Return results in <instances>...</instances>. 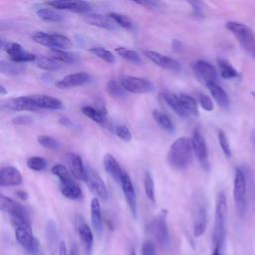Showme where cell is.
Wrapping results in <instances>:
<instances>
[{"instance_id": "22", "label": "cell", "mask_w": 255, "mask_h": 255, "mask_svg": "<svg viewBox=\"0 0 255 255\" xmlns=\"http://www.w3.org/2000/svg\"><path fill=\"white\" fill-rule=\"evenodd\" d=\"M86 23L91 26H96L102 29H106L109 31H113L117 29V24L113 19H111L108 15L102 14H88L84 17Z\"/></svg>"}, {"instance_id": "33", "label": "cell", "mask_w": 255, "mask_h": 255, "mask_svg": "<svg viewBox=\"0 0 255 255\" xmlns=\"http://www.w3.org/2000/svg\"><path fill=\"white\" fill-rule=\"evenodd\" d=\"M106 92L113 98L123 100L127 98V91L123 88L120 82L116 80H109L106 84Z\"/></svg>"}, {"instance_id": "57", "label": "cell", "mask_w": 255, "mask_h": 255, "mask_svg": "<svg viewBox=\"0 0 255 255\" xmlns=\"http://www.w3.org/2000/svg\"><path fill=\"white\" fill-rule=\"evenodd\" d=\"M69 255H80V252H79V247L74 244L71 249H70V252H69Z\"/></svg>"}, {"instance_id": "31", "label": "cell", "mask_w": 255, "mask_h": 255, "mask_svg": "<svg viewBox=\"0 0 255 255\" xmlns=\"http://www.w3.org/2000/svg\"><path fill=\"white\" fill-rule=\"evenodd\" d=\"M178 97L187 117H196L198 115V107L196 100L186 94H180L178 95Z\"/></svg>"}, {"instance_id": "35", "label": "cell", "mask_w": 255, "mask_h": 255, "mask_svg": "<svg viewBox=\"0 0 255 255\" xmlns=\"http://www.w3.org/2000/svg\"><path fill=\"white\" fill-rule=\"evenodd\" d=\"M52 58L61 62L62 64H74L78 61V57L75 53L68 52L67 50L51 49Z\"/></svg>"}, {"instance_id": "50", "label": "cell", "mask_w": 255, "mask_h": 255, "mask_svg": "<svg viewBox=\"0 0 255 255\" xmlns=\"http://www.w3.org/2000/svg\"><path fill=\"white\" fill-rule=\"evenodd\" d=\"M34 122L33 117L29 115H20L12 119V123L14 125H19V126H24V125H30Z\"/></svg>"}, {"instance_id": "4", "label": "cell", "mask_w": 255, "mask_h": 255, "mask_svg": "<svg viewBox=\"0 0 255 255\" xmlns=\"http://www.w3.org/2000/svg\"><path fill=\"white\" fill-rule=\"evenodd\" d=\"M51 171L60 179V191L65 197L75 200L82 196L80 186L74 180V176L67 167L61 163H57L52 167Z\"/></svg>"}, {"instance_id": "30", "label": "cell", "mask_w": 255, "mask_h": 255, "mask_svg": "<svg viewBox=\"0 0 255 255\" xmlns=\"http://www.w3.org/2000/svg\"><path fill=\"white\" fill-rule=\"evenodd\" d=\"M36 64V66L42 70L45 71H57L59 69L62 68V63L55 60L52 57H47V56H43V55H37L36 60L34 62Z\"/></svg>"}, {"instance_id": "16", "label": "cell", "mask_w": 255, "mask_h": 255, "mask_svg": "<svg viewBox=\"0 0 255 255\" xmlns=\"http://www.w3.org/2000/svg\"><path fill=\"white\" fill-rule=\"evenodd\" d=\"M47 4L56 10H67L74 13H87L92 9L90 3L86 1L54 0L47 2Z\"/></svg>"}, {"instance_id": "20", "label": "cell", "mask_w": 255, "mask_h": 255, "mask_svg": "<svg viewBox=\"0 0 255 255\" xmlns=\"http://www.w3.org/2000/svg\"><path fill=\"white\" fill-rule=\"evenodd\" d=\"M23 181L21 172L14 166H5L0 170V185L14 186L19 185Z\"/></svg>"}, {"instance_id": "51", "label": "cell", "mask_w": 255, "mask_h": 255, "mask_svg": "<svg viewBox=\"0 0 255 255\" xmlns=\"http://www.w3.org/2000/svg\"><path fill=\"white\" fill-rule=\"evenodd\" d=\"M135 4L143 6L147 9H151V10H157L160 8V3L157 1H153V0H141V1H134Z\"/></svg>"}, {"instance_id": "58", "label": "cell", "mask_w": 255, "mask_h": 255, "mask_svg": "<svg viewBox=\"0 0 255 255\" xmlns=\"http://www.w3.org/2000/svg\"><path fill=\"white\" fill-rule=\"evenodd\" d=\"M7 93H8V91L6 90V88L3 85H0V95L5 96Z\"/></svg>"}, {"instance_id": "3", "label": "cell", "mask_w": 255, "mask_h": 255, "mask_svg": "<svg viewBox=\"0 0 255 255\" xmlns=\"http://www.w3.org/2000/svg\"><path fill=\"white\" fill-rule=\"evenodd\" d=\"M191 138L179 137L170 146L167 153V162L175 169H185L192 159Z\"/></svg>"}, {"instance_id": "11", "label": "cell", "mask_w": 255, "mask_h": 255, "mask_svg": "<svg viewBox=\"0 0 255 255\" xmlns=\"http://www.w3.org/2000/svg\"><path fill=\"white\" fill-rule=\"evenodd\" d=\"M191 142H192V148H193V153L195 154L196 158L204 167L205 169H208L209 163H208V150H207V145L205 138L200 130L199 128H194L192 137H191Z\"/></svg>"}, {"instance_id": "32", "label": "cell", "mask_w": 255, "mask_h": 255, "mask_svg": "<svg viewBox=\"0 0 255 255\" xmlns=\"http://www.w3.org/2000/svg\"><path fill=\"white\" fill-rule=\"evenodd\" d=\"M25 70H26V66L21 63L7 62V61L0 62V72L5 75L16 76V75L22 74L23 72H25Z\"/></svg>"}, {"instance_id": "25", "label": "cell", "mask_w": 255, "mask_h": 255, "mask_svg": "<svg viewBox=\"0 0 255 255\" xmlns=\"http://www.w3.org/2000/svg\"><path fill=\"white\" fill-rule=\"evenodd\" d=\"M33 103L38 108L50 109V110H59L62 109L63 103L61 100L48 96V95H32L30 96Z\"/></svg>"}, {"instance_id": "9", "label": "cell", "mask_w": 255, "mask_h": 255, "mask_svg": "<svg viewBox=\"0 0 255 255\" xmlns=\"http://www.w3.org/2000/svg\"><path fill=\"white\" fill-rule=\"evenodd\" d=\"M119 82L127 92L133 94H146L153 91V84L141 77L123 75L120 77Z\"/></svg>"}, {"instance_id": "34", "label": "cell", "mask_w": 255, "mask_h": 255, "mask_svg": "<svg viewBox=\"0 0 255 255\" xmlns=\"http://www.w3.org/2000/svg\"><path fill=\"white\" fill-rule=\"evenodd\" d=\"M152 116H153V119L155 120V122L157 123V125L162 129H164L168 132H173L174 131L173 123L166 114H164L163 112L158 111V110H153L152 111Z\"/></svg>"}, {"instance_id": "19", "label": "cell", "mask_w": 255, "mask_h": 255, "mask_svg": "<svg viewBox=\"0 0 255 255\" xmlns=\"http://www.w3.org/2000/svg\"><path fill=\"white\" fill-rule=\"evenodd\" d=\"M1 108L12 111H37L39 109L33 103L30 96H22L3 101L1 104Z\"/></svg>"}, {"instance_id": "6", "label": "cell", "mask_w": 255, "mask_h": 255, "mask_svg": "<svg viewBox=\"0 0 255 255\" xmlns=\"http://www.w3.org/2000/svg\"><path fill=\"white\" fill-rule=\"evenodd\" d=\"M226 29L231 32L237 39L241 48L247 53H255V34L246 24L237 21H228L225 24Z\"/></svg>"}, {"instance_id": "47", "label": "cell", "mask_w": 255, "mask_h": 255, "mask_svg": "<svg viewBox=\"0 0 255 255\" xmlns=\"http://www.w3.org/2000/svg\"><path fill=\"white\" fill-rule=\"evenodd\" d=\"M115 133L116 135L121 138L122 140L128 142V141H130L131 138H132V134H131V131L129 130V128L125 126V125H119L115 128Z\"/></svg>"}, {"instance_id": "27", "label": "cell", "mask_w": 255, "mask_h": 255, "mask_svg": "<svg viewBox=\"0 0 255 255\" xmlns=\"http://www.w3.org/2000/svg\"><path fill=\"white\" fill-rule=\"evenodd\" d=\"M212 98L215 100L217 105L222 109H228L229 107V98L226 92L221 88L217 83H212L207 86Z\"/></svg>"}, {"instance_id": "37", "label": "cell", "mask_w": 255, "mask_h": 255, "mask_svg": "<svg viewBox=\"0 0 255 255\" xmlns=\"http://www.w3.org/2000/svg\"><path fill=\"white\" fill-rule=\"evenodd\" d=\"M82 113L87 116L88 118H90L92 121L98 123V124H105L106 123V115L107 113L99 110V109H96L92 106H84L82 107Z\"/></svg>"}, {"instance_id": "7", "label": "cell", "mask_w": 255, "mask_h": 255, "mask_svg": "<svg viewBox=\"0 0 255 255\" xmlns=\"http://www.w3.org/2000/svg\"><path fill=\"white\" fill-rule=\"evenodd\" d=\"M192 220L193 234L195 237L201 236L207 226V210L205 199L202 194H196L192 200Z\"/></svg>"}, {"instance_id": "44", "label": "cell", "mask_w": 255, "mask_h": 255, "mask_svg": "<svg viewBox=\"0 0 255 255\" xmlns=\"http://www.w3.org/2000/svg\"><path fill=\"white\" fill-rule=\"evenodd\" d=\"M38 142L47 149L51 150H58L60 148V143L54 137L49 135H39L37 137Z\"/></svg>"}, {"instance_id": "52", "label": "cell", "mask_w": 255, "mask_h": 255, "mask_svg": "<svg viewBox=\"0 0 255 255\" xmlns=\"http://www.w3.org/2000/svg\"><path fill=\"white\" fill-rule=\"evenodd\" d=\"M141 255H155V246L151 241L146 240L142 244Z\"/></svg>"}, {"instance_id": "55", "label": "cell", "mask_w": 255, "mask_h": 255, "mask_svg": "<svg viewBox=\"0 0 255 255\" xmlns=\"http://www.w3.org/2000/svg\"><path fill=\"white\" fill-rule=\"evenodd\" d=\"M59 255H69L67 252V247L64 241H61L59 244Z\"/></svg>"}, {"instance_id": "46", "label": "cell", "mask_w": 255, "mask_h": 255, "mask_svg": "<svg viewBox=\"0 0 255 255\" xmlns=\"http://www.w3.org/2000/svg\"><path fill=\"white\" fill-rule=\"evenodd\" d=\"M32 39L34 40V42L40 44V45H43V46H46V47H49L51 48V40H52V34H48V33H45V32H35L33 35H32Z\"/></svg>"}, {"instance_id": "18", "label": "cell", "mask_w": 255, "mask_h": 255, "mask_svg": "<svg viewBox=\"0 0 255 255\" xmlns=\"http://www.w3.org/2000/svg\"><path fill=\"white\" fill-rule=\"evenodd\" d=\"M92 77L90 74L85 73V72H80V73H74L67 75L63 79L57 81L55 83L56 87L59 89H70V88H75L79 87L82 85H85L91 81Z\"/></svg>"}, {"instance_id": "61", "label": "cell", "mask_w": 255, "mask_h": 255, "mask_svg": "<svg viewBox=\"0 0 255 255\" xmlns=\"http://www.w3.org/2000/svg\"><path fill=\"white\" fill-rule=\"evenodd\" d=\"M130 255H135V253H134V252H133V251H132V252H131V254H130Z\"/></svg>"}, {"instance_id": "23", "label": "cell", "mask_w": 255, "mask_h": 255, "mask_svg": "<svg viewBox=\"0 0 255 255\" xmlns=\"http://www.w3.org/2000/svg\"><path fill=\"white\" fill-rule=\"evenodd\" d=\"M103 165L106 171L114 178V180L119 184H121V179L125 171L122 169L117 159L112 154L107 153L103 158Z\"/></svg>"}, {"instance_id": "1", "label": "cell", "mask_w": 255, "mask_h": 255, "mask_svg": "<svg viewBox=\"0 0 255 255\" xmlns=\"http://www.w3.org/2000/svg\"><path fill=\"white\" fill-rule=\"evenodd\" d=\"M10 220L14 227L15 236L19 244L30 255H40V243L33 233L29 217L22 215H12L10 216Z\"/></svg>"}, {"instance_id": "21", "label": "cell", "mask_w": 255, "mask_h": 255, "mask_svg": "<svg viewBox=\"0 0 255 255\" xmlns=\"http://www.w3.org/2000/svg\"><path fill=\"white\" fill-rule=\"evenodd\" d=\"M0 208L2 211L8 213L10 216L12 215H22V216H28V211L26 208L21 205L20 203L16 202L12 198L5 196L4 194L0 195Z\"/></svg>"}, {"instance_id": "8", "label": "cell", "mask_w": 255, "mask_h": 255, "mask_svg": "<svg viewBox=\"0 0 255 255\" xmlns=\"http://www.w3.org/2000/svg\"><path fill=\"white\" fill-rule=\"evenodd\" d=\"M167 213L168 211L166 209H161L151 220L149 229L151 234L156 239L157 243L162 247L166 248L169 244L170 237H169V231L167 226Z\"/></svg>"}, {"instance_id": "54", "label": "cell", "mask_w": 255, "mask_h": 255, "mask_svg": "<svg viewBox=\"0 0 255 255\" xmlns=\"http://www.w3.org/2000/svg\"><path fill=\"white\" fill-rule=\"evenodd\" d=\"M15 194L21 200H27L28 199V193L25 190H17Z\"/></svg>"}, {"instance_id": "59", "label": "cell", "mask_w": 255, "mask_h": 255, "mask_svg": "<svg viewBox=\"0 0 255 255\" xmlns=\"http://www.w3.org/2000/svg\"><path fill=\"white\" fill-rule=\"evenodd\" d=\"M250 138H251V142H252L253 148L255 149V129L251 132V136H250Z\"/></svg>"}, {"instance_id": "2", "label": "cell", "mask_w": 255, "mask_h": 255, "mask_svg": "<svg viewBox=\"0 0 255 255\" xmlns=\"http://www.w3.org/2000/svg\"><path fill=\"white\" fill-rule=\"evenodd\" d=\"M226 218H227V201L223 191H219L216 196L214 225L212 231V241L214 248L221 249L224 247L226 239Z\"/></svg>"}, {"instance_id": "42", "label": "cell", "mask_w": 255, "mask_h": 255, "mask_svg": "<svg viewBox=\"0 0 255 255\" xmlns=\"http://www.w3.org/2000/svg\"><path fill=\"white\" fill-rule=\"evenodd\" d=\"M108 16L113 19L115 21V23L122 27V28H125V29H131L133 27V23L131 21V19L127 16V15H124V14H120V13H115V12H112V13H109Z\"/></svg>"}, {"instance_id": "38", "label": "cell", "mask_w": 255, "mask_h": 255, "mask_svg": "<svg viewBox=\"0 0 255 255\" xmlns=\"http://www.w3.org/2000/svg\"><path fill=\"white\" fill-rule=\"evenodd\" d=\"M115 52L120 57L127 60L128 62H130V63L135 64V65L141 64V58H140L139 54L137 52L133 51V50H129V49H127L125 47H117L115 49Z\"/></svg>"}, {"instance_id": "26", "label": "cell", "mask_w": 255, "mask_h": 255, "mask_svg": "<svg viewBox=\"0 0 255 255\" xmlns=\"http://www.w3.org/2000/svg\"><path fill=\"white\" fill-rule=\"evenodd\" d=\"M91 222L94 230L100 235L103 231V219L101 212V204L98 198H93L91 201Z\"/></svg>"}, {"instance_id": "56", "label": "cell", "mask_w": 255, "mask_h": 255, "mask_svg": "<svg viewBox=\"0 0 255 255\" xmlns=\"http://www.w3.org/2000/svg\"><path fill=\"white\" fill-rule=\"evenodd\" d=\"M171 47L173 48V50H175V51H178V50H180V49L182 48V44H181V42H180L179 40H177V39H174V40H172V43H171Z\"/></svg>"}, {"instance_id": "10", "label": "cell", "mask_w": 255, "mask_h": 255, "mask_svg": "<svg viewBox=\"0 0 255 255\" xmlns=\"http://www.w3.org/2000/svg\"><path fill=\"white\" fill-rule=\"evenodd\" d=\"M192 69L197 79L206 87L212 83H217V71L215 67L207 61L197 60L193 63Z\"/></svg>"}, {"instance_id": "43", "label": "cell", "mask_w": 255, "mask_h": 255, "mask_svg": "<svg viewBox=\"0 0 255 255\" xmlns=\"http://www.w3.org/2000/svg\"><path fill=\"white\" fill-rule=\"evenodd\" d=\"M27 166L34 171H42L46 168L47 161L43 157L32 156L27 159Z\"/></svg>"}, {"instance_id": "15", "label": "cell", "mask_w": 255, "mask_h": 255, "mask_svg": "<svg viewBox=\"0 0 255 255\" xmlns=\"http://www.w3.org/2000/svg\"><path fill=\"white\" fill-rule=\"evenodd\" d=\"M2 49L6 51V53L10 56L12 62L15 63H28V62H35L37 55H34L28 51H26L20 44L18 43H6Z\"/></svg>"}, {"instance_id": "45", "label": "cell", "mask_w": 255, "mask_h": 255, "mask_svg": "<svg viewBox=\"0 0 255 255\" xmlns=\"http://www.w3.org/2000/svg\"><path fill=\"white\" fill-rule=\"evenodd\" d=\"M217 137H218V142H219L220 148H221L222 152L224 153V155L227 158L231 157V147H230V144H229V141L226 137L225 132L223 130L219 129L218 133H217Z\"/></svg>"}, {"instance_id": "36", "label": "cell", "mask_w": 255, "mask_h": 255, "mask_svg": "<svg viewBox=\"0 0 255 255\" xmlns=\"http://www.w3.org/2000/svg\"><path fill=\"white\" fill-rule=\"evenodd\" d=\"M36 14L40 19L49 23H58L63 20V15L61 13L49 8L38 9Z\"/></svg>"}, {"instance_id": "49", "label": "cell", "mask_w": 255, "mask_h": 255, "mask_svg": "<svg viewBox=\"0 0 255 255\" xmlns=\"http://www.w3.org/2000/svg\"><path fill=\"white\" fill-rule=\"evenodd\" d=\"M198 103L201 106V108L207 112H210L213 110V103H212L211 99L205 94L200 93L198 95Z\"/></svg>"}, {"instance_id": "24", "label": "cell", "mask_w": 255, "mask_h": 255, "mask_svg": "<svg viewBox=\"0 0 255 255\" xmlns=\"http://www.w3.org/2000/svg\"><path fill=\"white\" fill-rule=\"evenodd\" d=\"M68 163L70 167V172L77 179L85 181L86 179V167L84 166L83 160L80 155L76 153L68 154Z\"/></svg>"}, {"instance_id": "39", "label": "cell", "mask_w": 255, "mask_h": 255, "mask_svg": "<svg viewBox=\"0 0 255 255\" xmlns=\"http://www.w3.org/2000/svg\"><path fill=\"white\" fill-rule=\"evenodd\" d=\"M51 49H60V50H68L73 47L72 41L65 35L61 34H52L51 40Z\"/></svg>"}, {"instance_id": "13", "label": "cell", "mask_w": 255, "mask_h": 255, "mask_svg": "<svg viewBox=\"0 0 255 255\" xmlns=\"http://www.w3.org/2000/svg\"><path fill=\"white\" fill-rule=\"evenodd\" d=\"M85 182L98 197H100L103 200H107L109 198V191L104 180L91 167H86Z\"/></svg>"}, {"instance_id": "60", "label": "cell", "mask_w": 255, "mask_h": 255, "mask_svg": "<svg viewBox=\"0 0 255 255\" xmlns=\"http://www.w3.org/2000/svg\"><path fill=\"white\" fill-rule=\"evenodd\" d=\"M210 255H222V254H221V251H220L219 249L214 248V249H213V251H212V253H211Z\"/></svg>"}, {"instance_id": "28", "label": "cell", "mask_w": 255, "mask_h": 255, "mask_svg": "<svg viewBox=\"0 0 255 255\" xmlns=\"http://www.w3.org/2000/svg\"><path fill=\"white\" fill-rule=\"evenodd\" d=\"M162 99L165 101V103L173 110V112H175L180 118L182 119H187V115L183 110V107L181 105V102L179 100V97L173 93H168V92H164L161 94Z\"/></svg>"}, {"instance_id": "53", "label": "cell", "mask_w": 255, "mask_h": 255, "mask_svg": "<svg viewBox=\"0 0 255 255\" xmlns=\"http://www.w3.org/2000/svg\"><path fill=\"white\" fill-rule=\"evenodd\" d=\"M188 4L192 7L193 13L200 15L201 14V7H200V3L198 2H188Z\"/></svg>"}, {"instance_id": "41", "label": "cell", "mask_w": 255, "mask_h": 255, "mask_svg": "<svg viewBox=\"0 0 255 255\" xmlns=\"http://www.w3.org/2000/svg\"><path fill=\"white\" fill-rule=\"evenodd\" d=\"M143 186H144V191L147 198L154 203L155 202V186H154L152 175L149 172H145L144 174Z\"/></svg>"}, {"instance_id": "5", "label": "cell", "mask_w": 255, "mask_h": 255, "mask_svg": "<svg viewBox=\"0 0 255 255\" xmlns=\"http://www.w3.org/2000/svg\"><path fill=\"white\" fill-rule=\"evenodd\" d=\"M247 173L244 168L236 167L233 180V199L238 214L242 217L247 208Z\"/></svg>"}, {"instance_id": "62", "label": "cell", "mask_w": 255, "mask_h": 255, "mask_svg": "<svg viewBox=\"0 0 255 255\" xmlns=\"http://www.w3.org/2000/svg\"><path fill=\"white\" fill-rule=\"evenodd\" d=\"M254 57H255V53H254Z\"/></svg>"}, {"instance_id": "17", "label": "cell", "mask_w": 255, "mask_h": 255, "mask_svg": "<svg viewBox=\"0 0 255 255\" xmlns=\"http://www.w3.org/2000/svg\"><path fill=\"white\" fill-rule=\"evenodd\" d=\"M143 54L147 59H149L155 65H157L165 70H170V71H175V72L180 70L179 62L168 57V56H165L161 53L151 51V50H145V51H143Z\"/></svg>"}, {"instance_id": "12", "label": "cell", "mask_w": 255, "mask_h": 255, "mask_svg": "<svg viewBox=\"0 0 255 255\" xmlns=\"http://www.w3.org/2000/svg\"><path fill=\"white\" fill-rule=\"evenodd\" d=\"M75 225H76L77 233L83 243L85 254L92 255L94 235H93V232H92L90 226L85 221L83 216L80 214H77L75 217Z\"/></svg>"}, {"instance_id": "40", "label": "cell", "mask_w": 255, "mask_h": 255, "mask_svg": "<svg viewBox=\"0 0 255 255\" xmlns=\"http://www.w3.org/2000/svg\"><path fill=\"white\" fill-rule=\"evenodd\" d=\"M89 51L92 54H94L95 56H97L98 58H100L101 60H103L109 64H114L116 61L114 54L111 51H109L103 47H92L89 49Z\"/></svg>"}, {"instance_id": "48", "label": "cell", "mask_w": 255, "mask_h": 255, "mask_svg": "<svg viewBox=\"0 0 255 255\" xmlns=\"http://www.w3.org/2000/svg\"><path fill=\"white\" fill-rule=\"evenodd\" d=\"M46 234H47V239L51 244H54V242L57 239V228L55 223L50 220L47 222L46 225Z\"/></svg>"}, {"instance_id": "29", "label": "cell", "mask_w": 255, "mask_h": 255, "mask_svg": "<svg viewBox=\"0 0 255 255\" xmlns=\"http://www.w3.org/2000/svg\"><path fill=\"white\" fill-rule=\"evenodd\" d=\"M217 66L219 69V74H220L221 78H223V79L228 80V79H236V78L240 77L238 71L226 59L218 58Z\"/></svg>"}, {"instance_id": "14", "label": "cell", "mask_w": 255, "mask_h": 255, "mask_svg": "<svg viewBox=\"0 0 255 255\" xmlns=\"http://www.w3.org/2000/svg\"><path fill=\"white\" fill-rule=\"evenodd\" d=\"M120 185L122 186L124 196H125L126 201L130 209L132 216L134 218H136V216H137V200H136L135 188L133 186L130 176L127 172H124Z\"/></svg>"}]
</instances>
